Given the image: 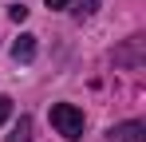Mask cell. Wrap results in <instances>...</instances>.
<instances>
[{
	"label": "cell",
	"instance_id": "6da1fadb",
	"mask_svg": "<svg viewBox=\"0 0 146 142\" xmlns=\"http://www.w3.org/2000/svg\"><path fill=\"white\" fill-rule=\"evenodd\" d=\"M51 126L63 138H83V111L71 107V103H55L51 107Z\"/></svg>",
	"mask_w": 146,
	"mask_h": 142
},
{
	"label": "cell",
	"instance_id": "277c9868",
	"mask_svg": "<svg viewBox=\"0 0 146 142\" xmlns=\"http://www.w3.org/2000/svg\"><path fill=\"white\" fill-rule=\"evenodd\" d=\"M8 115H12V99H8V95H0V126L8 122Z\"/></svg>",
	"mask_w": 146,
	"mask_h": 142
},
{
	"label": "cell",
	"instance_id": "3957f363",
	"mask_svg": "<svg viewBox=\"0 0 146 142\" xmlns=\"http://www.w3.org/2000/svg\"><path fill=\"white\" fill-rule=\"evenodd\" d=\"M12 59H16V63H32V59H36V36H20V40L12 44Z\"/></svg>",
	"mask_w": 146,
	"mask_h": 142
},
{
	"label": "cell",
	"instance_id": "ba28073f",
	"mask_svg": "<svg viewBox=\"0 0 146 142\" xmlns=\"http://www.w3.org/2000/svg\"><path fill=\"white\" fill-rule=\"evenodd\" d=\"M44 4H48V8H67L71 0H44Z\"/></svg>",
	"mask_w": 146,
	"mask_h": 142
},
{
	"label": "cell",
	"instance_id": "8992f818",
	"mask_svg": "<svg viewBox=\"0 0 146 142\" xmlns=\"http://www.w3.org/2000/svg\"><path fill=\"white\" fill-rule=\"evenodd\" d=\"M28 130H32V122H28V118H20V126H16V138H12V142H28Z\"/></svg>",
	"mask_w": 146,
	"mask_h": 142
},
{
	"label": "cell",
	"instance_id": "52a82bcc",
	"mask_svg": "<svg viewBox=\"0 0 146 142\" xmlns=\"http://www.w3.org/2000/svg\"><path fill=\"white\" fill-rule=\"evenodd\" d=\"M95 8H99V0H83V8H79V16H91Z\"/></svg>",
	"mask_w": 146,
	"mask_h": 142
},
{
	"label": "cell",
	"instance_id": "5b68a950",
	"mask_svg": "<svg viewBox=\"0 0 146 142\" xmlns=\"http://www.w3.org/2000/svg\"><path fill=\"white\" fill-rule=\"evenodd\" d=\"M8 16H12L16 24H24V20H28V8H24V4H12V8H8Z\"/></svg>",
	"mask_w": 146,
	"mask_h": 142
},
{
	"label": "cell",
	"instance_id": "7a4b0ae2",
	"mask_svg": "<svg viewBox=\"0 0 146 142\" xmlns=\"http://www.w3.org/2000/svg\"><path fill=\"white\" fill-rule=\"evenodd\" d=\"M111 138L115 142H146V126L142 122H122V126L111 130Z\"/></svg>",
	"mask_w": 146,
	"mask_h": 142
}]
</instances>
